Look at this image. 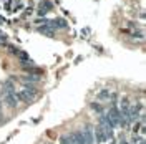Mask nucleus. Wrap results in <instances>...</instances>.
Listing matches in <instances>:
<instances>
[{"mask_svg": "<svg viewBox=\"0 0 146 144\" xmlns=\"http://www.w3.org/2000/svg\"><path fill=\"white\" fill-rule=\"evenodd\" d=\"M110 96H111V93H110L108 90L100 91V94H98V98H100V99H110Z\"/></svg>", "mask_w": 146, "mask_h": 144, "instance_id": "9d476101", "label": "nucleus"}, {"mask_svg": "<svg viewBox=\"0 0 146 144\" xmlns=\"http://www.w3.org/2000/svg\"><path fill=\"white\" fill-rule=\"evenodd\" d=\"M58 141H60V144H73L72 137H70V134H63L58 137Z\"/></svg>", "mask_w": 146, "mask_h": 144, "instance_id": "1a4fd4ad", "label": "nucleus"}, {"mask_svg": "<svg viewBox=\"0 0 146 144\" xmlns=\"http://www.w3.org/2000/svg\"><path fill=\"white\" fill-rule=\"evenodd\" d=\"M48 10H52V3H50V2H45V3H42V5H40L38 13H40V15H45Z\"/></svg>", "mask_w": 146, "mask_h": 144, "instance_id": "6e6552de", "label": "nucleus"}, {"mask_svg": "<svg viewBox=\"0 0 146 144\" xmlns=\"http://www.w3.org/2000/svg\"><path fill=\"white\" fill-rule=\"evenodd\" d=\"M2 90H3V101H5V104L9 106V108H17V91H15V86H13V83L10 80H7L3 83V86H2Z\"/></svg>", "mask_w": 146, "mask_h": 144, "instance_id": "f257e3e1", "label": "nucleus"}, {"mask_svg": "<svg viewBox=\"0 0 146 144\" xmlns=\"http://www.w3.org/2000/svg\"><path fill=\"white\" fill-rule=\"evenodd\" d=\"M70 137H72L73 144H86L85 143V137H83L82 131H73L72 134H70Z\"/></svg>", "mask_w": 146, "mask_h": 144, "instance_id": "423d86ee", "label": "nucleus"}, {"mask_svg": "<svg viewBox=\"0 0 146 144\" xmlns=\"http://www.w3.org/2000/svg\"><path fill=\"white\" fill-rule=\"evenodd\" d=\"M38 91L33 88V86H27L23 91H18L17 93V101H22V103H32L35 99V94Z\"/></svg>", "mask_w": 146, "mask_h": 144, "instance_id": "7ed1b4c3", "label": "nucleus"}, {"mask_svg": "<svg viewBox=\"0 0 146 144\" xmlns=\"http://www.w3.org/2000/svg\"><path fill=\"white\" fill-rule=\"evenodd\" d=\"M2 108H3V104H2V99H0V116H2Z\"/></svg>", "mask_w": 146, "mask_h": 144, "instance_id": "f8f14e48", "label": "nucleus"}, {"mask_svg": "<svg viewBox=\"0 0 146 144\" xmlns=\"http://www.w3.org/2000/svg\"><path fill=\"white\" fill-rule=\"evenodd\" d=\"M116 144H129V143H128V139H126V137H125V136L121 134V136L118 137V141H116Z\"/></svg>", "mask_w": 146, "mask_h": 144, "instance_id": "9b49d317", "label": "nucleus"}, {"mask_svg": "<svg viewBox=\"0 0 146 144\" xmlns=\"http://www.w3.org/2000/svg\"><path fill=\"white\" fill-rule=\"evenodd\" d=\"M83 137H85V143L86 144H93L95 143V137H93V126H91L90 123H86L85 127H83Z\"/></svg>", "mask_w": 146, "mask_h": 144, "instance_id": "20e7f679", "label": "nucleus"}, {"mask_svg": "<svg viewBox=\"0 0 146 144\" xmlns=\"http://www.w3.org/2000/svg\"><path fill=\"white\" fill-rule=\"evenodd\" d=\"M93 137L96 139V143H106L108 137H106V133H105V127L96 126L93 129Z\"/></svg>", "mask_w": 146, "mask_h": 144, "instance_id": "39448f33", "label": "nucleus"}, {"mask_svg": "<svg viewBox=\"0 0 146 144\" xmlns=\"http://www.w3.org/2000/svg\"><path fill=\"white\" fill-rule=\"evenodd\" d=\"M90 109L93 111V113H96L98 116H101V114H105V108L101 106L100 103H90Z\"/></svg>", "mask_w": 146, "mask_h": 144, "instance_id": "0eeeda50", "label": "nucleus"}, {"mask_svg": "<svg viewBox=\"0 0 146 144\" xmlns=\"http://www.w3.org/2000/svg\"><path fill=\"white\" fill-rule=\"evenodd\" d=\"M129 99L125 96L121 98V106H119V116H121V127H129L131 126V116H129Z\"/></svg>", "mask_w": 146, "mask_h": 144, "instance_id": "f03ea898", "label": "nucleus"}]
</instances>
